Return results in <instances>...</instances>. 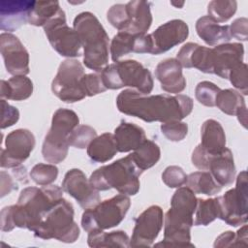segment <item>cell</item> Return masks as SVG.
Masks as SVG:
<instances>
[{"label": "cell", "instance_id": "1", "mask_svg": "<svg viewBox=\"0 0 248 248\" xmlns=\"http://www.w3.org/2000/svg\"><path fill=\"white\" fill-rule=\"evenodd\" d=\"M116 107L120 112L145 122L166 123L187 117L193 110L194 102L184 94L150 95L130 88L118 94Z\"/></svg>", "mask_w": 248, "mask_h": 248}, {"label": "cell", "instance_id": "2", "mask_svg": "<svg viewBox=\"0 0 248 248\" xmlns=\"http://www.w3.org/2000/svg\"><path fill=\"white\" fill-rule=\"evenodd\" d=\"M62 198L63 189L57 185L24 188L16 204L1 210V231L11 232L16 227L33 232L44 215Z\"/></svg>", "mask_w": 248, "mask_h": 248}, {"label": "cell", "instance_id": "3", "mask_svg": "<svg viewBox=\"0 0 248 248\" xmlns=\"http://www.w3.org/2000/svg\"><path fill=\"white\" fill-rule=\"evenodd\" d=\"M196 194L187 186L176 188L170 207L164 216V239L154 246L194 247L191 243L193 215L197 205Z\"/></svg>", "mask_w": 248, "mask_h": 248}, {"label": "cell", "instance_id": "4", "mask_svg": "<svg viewBox=\"0 0 248 248\" xmlns=\"http://www.w3.org/2000/svg\"><path fill=\"white\" fill-rule=\"evenodd\" d=\"M82 46L83 64L88 69L100 73L108 65L109 38L105 28L91 12L78 14L73 23Z\"/></svg>", "mask_w": 248, "mask_h": 248}, {"label": "cell", "instance_id": "5", "mask_svg": "<svg viewBox=\"0 0 248 248\" xmlns=\"http://www.w3.org/2000/svg\"><path fill=\"white\" fill-rule=\"evenodd\" d=\"M142 171L136 166L131 155L94 170L89 181L98 191L115 189L120 194L134 196L140 191V176Z\"/></svg>", "mask_w": 248, "mask_h": 248}, {"label": "cell", "instance_id": "6", "mask_svg": "<svg viewBox=\"0 0 248 248\" xmlns=\"http://www.w3.org/2000/svg\"><path fill=\"white\" fill-rule=\"evenodd\" d=\"M100 74L107 89L131 87L141 94H149L153 90L154 81L150 71L137 60L113 62L107 65Z\"/></svg>", "mask_w": 248, "mask_h": 248}, {"label": "cell", "instance_id": "7", "mask_svg": "<svg viewBox=\"0 0 248 248\" xmlns=\"http://www.w3.org/2000/svg\"><path fill=\"white\" fill-rule=\"evenodd\" d=\"M73 204L62 198L42 218L33 232L42 239H56L74 243L79 236V228L74 220Z\"/></svg>", "mask_w": 248, "mask_h": 248}, {"label": "cell", "instance_id": "8", "mask_svg": "<svg viewBox=\"0 0 248 248\" xmlns=\"http://www.w3.org/2000/svg\"><path fill=\"white\" fill-rule=\"evenodd\" d=\"M78 125L79 118L74 110L58 108L54 111L42 147V155L47 163L55 165L66 159L70 146L68 138Z\"/></svg>", "mask_w": 248, "mask_h": 248}, {"label": "cell", "instance_id": "9", "mask_svg": "<svg viewBox=\"0 0 248 248\" xmlns=\"http://www.w3.org/2000/svg\"><path fill=\"white\" fill-rule=\"evenodd\" d=\"M130 206L129 196L119 193L110 199L99 202L93 207L84 209L81 227L87 232L114 228L124 220Z\"/></svg>", "mask_w": 248, "mask_h": 248}, {"label": "cell", "instance_id": "10", "mask_svg": "<svg viewBox=\"0 0 248 248\" xmlns=\"http://www.w3.org/2000/svg\"><path fill=\"white\" fill-rule=\"evenodd\" d=\"M219 219L232 227L242 226L248 220V182L247 172L242 170L236 177L235 187L217 197Z\"/></svg>", "mask_w": 248, "mask_h": 248}, {"label": "cell", "instance_id": "11", "mask_svg": "<svg viewBox=\"0 0 248 248\" xmlns=\"http://www.w3.org/2000/svg\"><path fill=\"white\" fill-rule=\"evenodd\" d=\"M84 75V68L78 60L62 61L51 82L52 93L65 103L81 101L86 97L81 85Z\"/></svg>", "mask_w": 248, "mask_h": 248}, {"label": "cell", "instance_id": "12", "mask_svg": "<svg viewBox=\"0 0 248 248\" xmlns=\"http://www.w3.org/2000/svg\"><path fill=\"white\" fill-rule=\"evenodd\" d=\"M44 31L52 48L61 56L72 59L83 53L80 39L77 31L67 24L63 10L44 26Z\"/></svg>", "mask_w": 248, "mask_h": 248}, {"label": "cell", "instance_id": "13", "mask_svg": "<svg viewBox=\"0 0 248 248\" xmlns=\"http://www.w3.org/2000/svg\"><path fill=\"white\" fill-rule=\"evenodd\" d=\"M35 144L31 131L20 128L10 132L5 140V147L1 149V168L15 169L20 166L30 156Z\"/></svg>", "mask_w": 248, "mask_h": 248}, {"label": "cell", "instance_id": "14", "mask_svg": "<svg viewBox=\"0 0 248 248\" xmlns=\"http://www.w3.org/2000/svg\"><path fill=\"white\" fill-rule=\"evenodd\" d=\"M164 225L163 209L159 205H150L136 219L130 247L152 246Z\"/></svg>", "mask_w": 248, "mask_h": 248}, {"label": "cell", "instance_id": "15", "mask_svg": "<svg viewBox=\"0 0 248 248\" xmlns=\"http://www.w3.org/2000/svg\"><path fill=\"white\" fill-rule=\"evenodd\" d=\"M0 52L9 74L13 76L29 74V53L16 36L7 32L1 33Z\"/></svg>", "mask_w": 248, "mask_h": 248}, {"label": "cell", "instance_id": "16", "mask_svg": "<svg viewBox=\"0 0 248 248\" xmlns=\"http://www.w3.org/2000/svg\"><path fill=\"white\" fill-rule=\"evenodd\" d=\"M62 189L84 209L93 207L101 202L99 191L92 186L89 178L79 169H71L66 172L62 181Z\"/></svg>", "mask_w": 248, "mask_h": 248}, {"label": "cell", "instance_id": "17", "mask_svg": "<svg viewBox=\"0 0 248 248\" xmlns=\"http://www.w3.org/2000/svg\"><path fill=\"white\" fill-rule=\"evenodd\" d=\"M189 35V27L182 19H171L160 25L150 34L151 54L159 55L183 43Z\"/></svg>", "mask_w": 248, "mask_h": 248}, {"label": "cell", "instance_id": "18", "mask_svg": "<svg viewBox=\"0 0 248 248\" xmlns=\"http://www.w3.org/2000/svg\"><path fill=\"white\" fill-rule=\"evenodd\" d=\"M244 59V46L241 43H226L211 48L212 72L228 79L230 72Z\"/></svg>", "mask_w": 248, "mask_h": 248}, {"label": "cell", "instance_id": "19", "mask_svg": "<svg viewBox=\"0 0 248 248\" xmlns=\"http://www.w3.org/2000/svg\"><path fill=\"white\" fill-rule=\"evenodd\" d=\"M35 1L2 0L0 2V28L7 33L18 29L28 22Z\"/></svg>", "mask_w": 248, "mask_h": 248}, {"label": "cell", "instance_id": "20", "mask_svg": "<svg viewBox=\"0 0 248 248\" xmlns=\"http://www.w3.org/2000/svg\"><path fill=\"white\" fill-rule=\"evenodd\" d=\"M155 77L161 88L167 93L179 94L186 88V78L182 73V66L176 58H167L158 63Z\"/></svg>", "mask_w": 248, "mask_h": 248}, {"label": "cell", "instance_id": "21", "mask_svg": "<svg viewBox=\"0 0 248 248\" xmlns=\"http://www.w3.org/2000/svg\"><path fill=\"white\" fill-rule=\"evenodd\" d=\"M176 59L184 68H196L202 73L213 74L210 47L196 43H186L177 52Z\"/></svg>", "mask_w": 248, "mask_h": 248}, {"label": "cell", "instance_id": "22", "mask_svg": "<svg viewBox=\"0 0 248 248\" xmlns=\"http://www.w3.org/2000/svg\"><path fill=\"white\" fill-rule=\"evenodd\" d=\"M127 26L124 32L133 35L146 34L152 24L151 3L143 0H134L125 4Z\"/></svg>", "mask_w": 248, "mask_h": 248}, {"label": "cell", "instance_id": "23", "mask_svg": "<svg viewBox=\"0 0 248 248\" xmlns=\"http://www.w3.org/2000/svg\"><path fill=\"white\" fill-rule=\"evenodd\" d=\"M207 170L221 187L231 185L235 178V166L231 149L226 147L221 153L212 155Z\"/></svg>", "mask_w": 248, "mask_h": 248}, {"label": "cell", "instance_id": "24", "mask_svg": "<svg viewBox=\"0 0 248 248\" xmlns=\"http://www.w3.org/2000/svg\"><path fill=\"white\" fill-rule=\"evenodd\" d=\"M198 36L209 46L230 43L232 36L229 25H222L208 16H201L196 21Z\"/></svg>", "mask_w": 248, "mask_h": 248}, {"label": "cell", "instance_id": "25", "mask_svg": "<svg viewBox=\"0 0 248 248\" xmlns=\"http://www.w3.org/2000/svg\"><path fill=\"white\" fill-rule=\"evenodd\" d=\"M113 136L117 151L121 153L134 151L146 140L145 132L140 126L126 121L115 128Z\"/></svg>", "mask_w": 248, "mask_h": 248}, {"label": "cell", "instance_id": "26", "mask_svg": "<svg viewBox=\"0 0 248 248\" xmlns=\"http://www.w3.org/2000/svg\"><path fill=\"white\" fill-rule=\"evenodd\" d=\"M200 145L210 155H217L226 148V135L220 122L207 119L202 123Z\"/></svg>", "mask_w": 248, "mask_h": 248}, {"label": "cell", "instance_id": "27", "mask_svg": "<svg viewBox=\"0 0 248 248\" xmlns=\"http://www.w3.org/2000/svg\"><path fill=\"white\" fill-rule=\"evenodd\" d=\"M33 93V82L26 76H13L8 80L1 79L2 99L24 101Z\"/></svg>", "mask_w": 248, "mask_h": 248}, {"label": "cell", "instance_id": "28", "mask_svg": "<svg viewBox=\"0 0 248 248\" xmlns=\"http://www.w3.org/2000/svg\"><path fill=\"white\" fill-rule=\"evenodd\" d=\"M117 152L115 139L111 133L97 136L87 146L88 157L96 163H106L111 160Z\"/></svg>", "mask_w": 248, "mask_h": 248}, {"label": "cell", "instance_id": "29", "mask_svg": "<svg viewBox=\"0 0 248 248\" xmlns=\"http://www.w3.org/2000/svg\"><path fill=\"white\" fill-rule=\"evenodd\" d=\"M87 244L90 247H130V238L126 232L118 230L106 232L95 230L88 232Z\"/></svg>", "mask_w": 248, "mask_h": 248}, {"label": "cell", "instance_id": "30", "mask_svg": "<svg viewBox=\"0 0 248 248\" xmlns=\"http://www.w3.org/2000/svg\"><path fill=\"white\" fill-rule=\"evenodd\" d=\"M185 186L190 188L195 194L214 196L218 194L222 187L215 181L208 170H199L187 175Z\"/></svg>", "mask_w": 248, "mask_h": 248}, {"label": "cell", "instance_id": "31", "mask_svg": "<svg viewBox=\"0 0 248 248\" xmlns=\"http://www.w3.org/2000/svg\"><path fill=\"white\" fill-rule=\"evenodd\" d=\"M130 155L136 166L143 172L158 163L161 158V149L156 142L146 139Z\"/></svg>", "mask_w": 248, "mask_h": 248}, {"label": "cell", "instance_id": "32", "mask_svg": "<svg viewBox=\"0 0 248 248\" xmlns=\"http://www.w3.org/2000/svg\"><path fill=\"white\" fill-rule=\"evenodd\" d=\"M61 10L58 1H35L29 15L28 22L34 26L44 27Z\"/></svg>", "mask_w": 248, "mask_h": 248}, {"label": "cell", "instance_id": "33", "mask_svg": "<svg viewBox=\"0 0 248 248\" xmlns=\"http://www.w3.org/2000/svg\"><path fill=\"white\" fill-rule=\"evenodd\" d=\"M217 218H219L218 199H198L193 215V225L208 226Z\"/></svg>", "mask_w": 248, "mask_h": 248}, {"label": "cell", "instance_id": "34", "mask_svg": "<svg viewBox=\"0 0 248 248\" xmlns=\"http://www.w3.org/2000/svg\"><path fill=\"white\" fill-rule=\"evenodd\" d=\"M215 107L228 115H235L236 112L246 107L245 100L240 92L235 89L228 88L220 90L216 96Z\"/></svg>", "mask_w": 248, "mask_h": 248}, {"label": "cell", "instance_id": "35", "mask_svg": "<svg viewBox=\"0 0 248 248\" xmlns=\"http://www.w3.org/2000/svg\"><path fill=\"white\" fill-rule=\"evenodd\" d=\"M135 37L136 35L124 31H118L113 36L109 45V54L113 62L119 61L121 57L133 52Z\"/></svg>", "mask_w": 248, "mask_h": 248}, {"label": "cell", "instance_id": "36", "mask_svg": "<svg viewBox=\"0 0 248 248\" xmlns=\"http://www.w3.org/2000/svg\"><path fill=\"white\" fill-rule=\"evenodd\" d=\"M236 10L237 2L234 0H213L207 5L208 16L218 23L228 21Z\"/></svg>", "mask_w": 248, "mask_h": 248}, {"label": "cell", "instance_id": "37", "mask_svg": "<svg viewBox=\"0 0 248 248\" xmlns=\"http://www.w3.org/2000/svg\"><path fill=\"white\" fill-rule=\"evenodd\" d=\"M30 178L40 186L52 184L58 176V168L54 164H36L30 170Z\"/></svg>", "mask_w": 248, "mask_h": 248}, {"label": "cell", "instance_id": "38", "mask_svg": "<svg viewBox=\"0 0 248 248\" xmlns=\"http://www.w3.org/2000/svg\"><path fill=\"white\" fill-rule=\"evenodd\" d=\"M247 225L244 224L236 232L227 231L218 235L214 241L213 246L215 248H224L232 246H247Z\"/></svg>", "mask_w": 248, "mask_h": 248}, {"label": "cell", "instance_id": "39", "mask_svg": "<svg viewBox=\"0 0 248 248\" xmlns=\"http://www.w3.org/2000/svg\"><path fill=\"white\" fill-rule=\"evenodd\" d=\"M97 137L96 130L89 125H78L70 134L68 140L69 144L78 149L87 148L89 143Z\"/></svg>", "mask_w": 248, "mask_h": 248}, {"label": "cell", "instance_id": "40", "mask_svg": "<svg viewBox=\"0 0 248 248\" xmlns=\"http://www.w3.org/2000/svg\"><path fill=\"white\" fill-rule=\"evenodd\" d=\"M220 90L221 88L215 83L208 80H203L197 84L195 88V97L201 105L212 108L215 107L216 96Z\"/></svg>", "mask_w": 248, "mask_h": 248}, {"label": "cell", "instance_id": "41", "mask_svg": "<svg viewBox=\"0 0 248 248\" xmlns=\"http://www.w3.org/2000/svg\"><path fill=\"white\" fill-rule=\"evenodd\" d=\"M162 134L170 141H181L185 139L188 134V125L185 122L179 120L169 121L162 123L161 127Z\"/></svg>", "mask_w": 248, "mask_h": 248}, {"label": "cell", "instance_id": "42", "mask_svg": "<svg viewBox=\"0 0 248 248\" xmlns=\"http://www.w3.org/2000/svg\"><path fill=\"white\" fill-rule=\"evenodd\" d=\"M162 180L169 188H179L184 186L187 174L179 166H169L162 172Z\"/></svg>", "mask_w": 248, "mask_h": 248}, {"label": "cell", "instance_id": "43", "mask_svg": "<svg viewBox=\"0 0 248 248\" xmlns=\"http://www.w3.org/2000/svg\"><path fill=\"white\" fill-rule=\"evenodd\" d=\"M81 85L85 95L88 97L96 96L107 90L100 73L85 74L81 79Z\"/></svg>", "mask_w": 248, "mask_h": 248}, {"label": "cell", "instance_id": "44", "mask_svg": "<svg viewBox=\"0 0 248 248\" xmlns=\"http://www.w3.org/2000/svg\"><path fill=\"white\" fill-rule=\"evenodd\" d=\"M232 86L237 89L238 92L243 95L248 94V82H247V64L242 62L235 66L229 74V78Z\"/></svg>", "mask_w": 248, "mask_h": 248}, {"label": "cell", "instance_id": "45", "mask_svg": "<svg viewBox=\"0 0 248 248\" xmlns=\"http://www.w3.org/2000/svg\"><path fill=\"white\" fill-rule=\"evenodd\" d=\"M107 19L118 31H124L127 26L125 4H114L107 12Z\"/></svg>", "mask_w": 248, "mask_h": 248}, {"label": "cell", "instance_id": "46", "mask_svg": "<svg viewBox=\"0 0 248 248\" xmlns=\"http://www.w3.org/2000/svg\"><path fill=\"white\" fill-rule=\"evenodd\" d=\"M1 129H6L18 121L19 111L5 99H1Z\"/></svg>", "mask_w": 248, "mask_h": 248}, {"label": "cell", "instance_id": "47", "mask_svg": "<svg viewBox=\"0 0 248 248\" xmlns=\"http://www.w3.org/2000/svg\"><path fill=\"white\" fill-rule=\"evenodd\" d=\"M230 26L231 36L238 41L245 42L248 39V19L246 17H238L234 19Z\"/></svg>", "mask_w": 248, "mask_h": 248}, {"label": "cell", "instance_id": "48", "mask_svg": "<svg viewBox=\"0 0 248 248\" xmlns=\"http://www.w3.org/2000/svg\"><path fill=\"white\" fill-rule=\"evenodd\" d=\"M1 176V198L5 197L6 195H9L13 190H16V185H15V182L13 180V177L7 173L4 170H1L0 172Z\"/></svg>", "mask_w": 248, "mask_h": 248}, {"label": "cell", "instance_id": "49", "mask_svg": "<svg viewBox=\"0 0 248 248\" xmlns=\"http://www.w3.org/2000/svg\"><path fill=\"white\" fill-rule=\"evenodd\" d=\"M237 116V119L239 121V123L244 127V128H247V107H244L242 108H240L236 114Z\"/></svg>", "mask_w": 248, "mask_h": 248}, {"label": "cell", "instance_id": "50", "mask_svg": "<svg viewBox=\"0 0 248 248\" xmlns=\"http://www.w3.org/2000/svg\"><path fill=\"white\" fill-rule=\"evenodd\" d=\"M170 4L172 5V6H174L175 8H178V9H181L183 6H184V4H185V2H174V1H171L170 2Z\"/></svg>", "mask_w": 248, "mask_h": 248}]
</instances>
